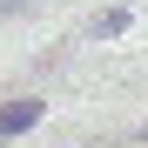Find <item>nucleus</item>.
<instances>
[{"mask_svg": "<svg viewBox=\"0 0 148 148\" xmlns=\"http://www.w3.org/2000/svg\"><path fill=\"white\" fill-rule=\"evenodd\" d=\"M34 121H40V101H7V108H0V141H14V135H27Z\"/></svg>", "mask_w": 148, "mask_h": 148, "instance_id": "f257e3e1", "label": "nucleus"}, {"mask_svg": "<svg viewBox=\"0 0 148 148\" xmlns=\"http://www.w3.org/2000/svg\"><path fill=\"white\" fill-rule=\"evenodd\" d=\"M20 7H34V0H0V14H20Z\"/></svg>", "mask_w": 148, "mask_h": 148, "instance_id": "f03ea898", "label": "nucleus"}]
</instances>
